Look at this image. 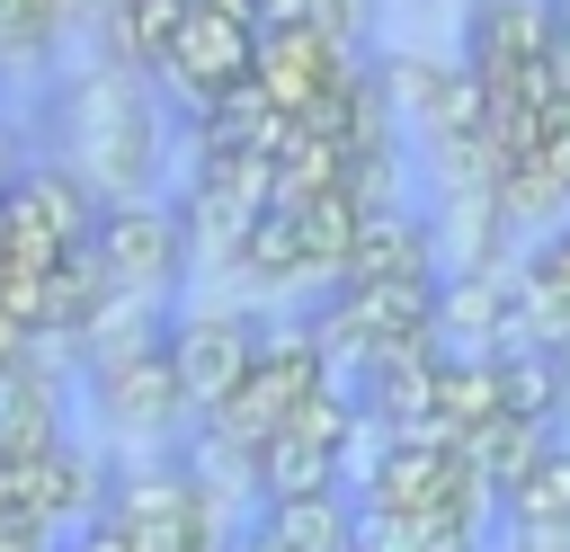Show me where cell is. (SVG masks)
<instances>
[{"instance_id":"16","label":"cell","mask_w":570,"mask_h":552,"mask_svg":"<svg viewBox=\"0 0 570 552\" xmlns=\"http://www.w3.org/2000/svg\"><path fill=\"white\" fill-rule=\"evenodd\" d=\"M62 18H71L62 0H0V71L45 62V45H53V27H62Z\"/></svg>"},{"instance_id":"22","label":"cell","mask_w":570,"mask_h":552,"mask_svg":"<svg viewBox=\"0 0 570 552\" xmlns=\"http://www.w3.org/2000/svg\"><path fill=\"white\" fill-rule=\"evenodd\" d=\"M18 169H27V151H18V134H9V125H0V196H9V187H18Z\"/></svg>"},{"instance_id":"3","label":"cell","mask_w":570,"mask_h":552,"mask_svg":"<svg viewBox=\"0 0 570 552\" xmlns=\"http://www.w3.org/2000/svg\"><path fill=\"white\" fill-rule=\"evenodd\" d=\"M249 71H258V18H249V0H187L178 27H169V53L151 71V89H178L187 116H205L214 98L249 89Z\"/></svg>"},{"instance_id":"8","label":"cell","mask_w":570,"mask_h":552,"mask_svg":"<svg viewBox=\"0 0 570 552\" xmlns=\"http://www.w3.org/2000/svg\"><path fill=\"white\" fill-rule=\"evenodd\" d=\"M89 401H98V418H107L116 436H134V445H169V436L196 418V410H187V392H178L169 347L134 356V365H116V374H89Z\"/></svg>"},{"instance_id":"13","label":"cell","mask_w":570,"mask_h":552,"mask_svg":"<svg viewBox=\"0 0 570 552\" xmlns=\"http://www.w3.org/2000/svg\"><path fill=\"white\" fill-rule=\"evenodd\" d=\"M232 267H240L249 285H294V276H312V249H303L294 205H267V214L249 223V240L232 249Z\"/></svg>"},{"instance_id":"20","label":"cell","mask_w":570,"mask_h":552,"mask_svg":"<svg viewBox=\"0 0 570 552\" xmlns=\"http://www.w3.org/2000/svg\"><path fill=\"white\" fill-rule=\"evenodd\" d=\"M249 18H258V36H276V27H312V0H249Z\"/></svg>"},{"instance_id":"7","label":"cell","mask_w":570,"mask_h":552,"mask_svg":"<svg viewBox=\"0 0 570 552\" xmlns=\"http://www.w3.org/2000/svg\"><path fill=\"white\" fill-rule=\"evenodd\" d=\"M463 71L481 89L552 71V0H472L463 9Z\"/></svg>"},{"instance_id":"11","label":"cell","mask_w":570,"mask_h":552,"mask_svg":"<svg viewBox=\"0 0 570 552\" xmlns=\"http://www.w3.org/2000/svg\"><path fill=\"white\" fill-rule=\"evenodd\" d=\"M543 454H552V427H525V418H508V410H499L490 427H472V436H463V463H472V481H481L490 499H508Z\"/></svg>"},{"instance_id":"18","label":"cell","mask_w":570,"mask_h":552,"mask_svg":"<svg viewBox=\"0 0 570 552\" xmlns=\"http://www.w3.org/2000/svg\"><path fill=\"white\" fill-rule=\"evenodd\" d=\"M525 276H534V285H552V294H570V214H561L552 231H534V258H525Z\"/></svg>"},{"instance_id":"1","label":"cell","mask_w":570,"mask_h":552,"mask_svg":"<svg viewBox=\"0 0 570 552\" xmlns=\"http://www.w3.org/2000/svg\"><path fill=\"white\" fill-rule=\"evenodd\" d=\"M160 151H169V116L160 89L125 62H80L53 80L45 98V160H62L80 187H98L107 205L125 196H160Z\"/></svg>"},{"instance_id":"4","label":"cell","mask_w":570,"mask_h":552,"mask_svg":"<svg viewBox=\"0 0 570 552\" xmlns=\"http://www.w3.org/2000/svg\"><path fill=\"white\" fill-rule=\"evenodd\" d=\"M89 249H98V276H107L125 303H151V294H169L178 267H187V223H178L169 196H125V205H107V223H98Z\"/></svg>"},{"instance_id":"12","label":"cell","mask_w":570,"mask_h":552,"mask_svg":"<svg viewBox=\"0 0 570 552\" xmlns=\"http://www.w3.org/2000/svg\"><path fill=\"white\" fill-rule=\"evenodd\" d=\"M258 543H276V552H356V499L330 490V499H303V507H267Z\"/></svg>"},{"instance_id":"14","label":"cell","mask_w":570,"mask_h":552,"mask_svg":"<svg viewBox=\"0 0 570 552\" xmlns=\"http://www.w3.org/2000/svg\"><path fill=\"white\" fill-rule=\"evenodd\" d=\"M499 507H508V525H570V436H552V454H543Z\"/></svg>"},{"instance_id":"21","label":"cell","mask_w":570,"mask_h":552,"mask_svg":"<svg viewBox=\"0 0 570 552\" xmlns=\"http://www.w3.org/2000/svg\"><path fill=\"white\" fill-rule=\"evenodd\" d=\"M508 552H570V525H508Z\"/></svg>"},{"instance_id":"10","label":"cell","mask_w":570,"mask_h":552,"mask_svg":"<svg viewBox=\"0 0 570 552\" xmlns=\"http://www.w3.org/2000/svg\"><path fill=\"white\" fill-rule=\"evenodd\" d=\"M249 481H258V499H267V507H303V499H330V490H338V454L285 427V436H267V445H258Z\"/></svg>"},{"instance_id":"6","label":"cell","mask_w":570,"mask_h":552,"mask_svg":"<svg viewBox=\"0 0 570 552\" xmlns=\"http://www.w3.org/2000/svg\"><path fill=\"white\" fill-rule=\"evenodd\" d=\"M267 205H276V151H196V178L178 196V223H187V240H205V249L232 258Z\"/></svg>"},{"instance_id":"15","label":"cell","mask_w":570,"mask_h":552,"mask_svg":"<svg viewBox=\"0 0 570 552\" xmlns=\"http://www.w3.org/2000/svg\"><path fill=\"white\" fill-rule=\"evenodd\" d=\"M445 80H454V62H436V53H383V62H374V89H383L410 125H428V116H436Z\"/></svg>"},{"instance_id":"9","label":"cell","mask_w":570,"mask_h":552,"mask_svg":"<svg viewBox=\"0 0 570 552\" xmlns=\"http://www.w3.org/2000/svg\"><path fill=\"white\" fill-rule=\"evenodd\" d=\"M499 410L525 418V427H552V436H561V410H570V374H561V356L534 347V338H508V347H499Z\"/></svg>"},{"instance_id":"2","label":"cell","mask_w":570,"mask_h":552,"mask_svg":"<svg viewBox=\"0 0 570 552\" xmlns=\"http://www.w3.org/2000/svg\"><path fill=\"white\" fill-rule=\"evenodd\" d=\"M321 383H330L321 338H312V329H267V356H258V365H249V383L205 418V436L249 472V463H258V445H267V436H285V427H294V410H303Z\"/></svg>"},{"instance_id":"23","label":"cell","mask_w":570,"mask_h":552,"mask_svg":"<svg viewBox=\"0 0 570 552\" xmlns=\"http://www.w3.org/2000/svg\"><path fill=\"white\" fill-rule=\"evenodd\" d=\"M561 374H570V356H561ZM561 436H570V410H561Z\"/></svg>"},{"instance_id":"24","label":"cell","mask_w":570,"mask_h":552,"mask_svg":"<svg viewBox=\"0 0 570 552\" xmlns=\"http://www.w3.org/2000/svg\"><path fill=\"white\" fill-rule=\"evenodd\" d=\"M0 285H9V258H0Z\"/></svg>"},{"instance_id":"17","label":"cell","mask_w":570,"mask_h":552,"mask_svg":"<svg viewBox=\"0 0 570 552\" xmlns=\"http://www.w3.org/2000/svg\"><path fill=\"white\" fill-rule=\"evenodd\" d=\"M312 36L330 45V53H365V36H374V0H312Z\"/></svg>"},{"instance_id":"19","label":"cell","mask_w":570,"mask_h":552,"mask_svg":"<svg viewBox=\"0 0 570 552\" xmlns=\"http://www.w3.org/2000/svg\"><path fill=\"white\" fill-rule=\"evenodd\" d=\"M27 365H36V329H27L18 312H0V392H9Z\"/></svg>"},{"instance_id":"5","label":"cell","mask_w":570,"mask_h":552,"mask_svg":"<svg viewBox=\"0 0 570 552\" xmlns=\"http://www.w3.org/2000/svg\"><path fill=\"white\" fill-rule=\"evenodd\" d=\"M258 356H267V321L258 312H178L169 321V365H178V392H187L196 427L249 383Z\"/></svg>"}]
</instances>
